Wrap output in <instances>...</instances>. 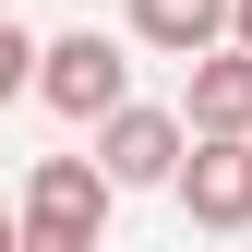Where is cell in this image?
<instances>
[{"mask_svg":"<svg viewBox=\"0 0 252 252\" xmlns=\"http://www.w3.org/2000/svg\"><path fill=\"white\" fill-rule=\"evenodd\" d=\"M36 96H48L60 120H108L120 96H132L120 36H96V24H84V36H48V48H36Z\"/></svg>","mask_w":252,"mask_h":252,"instance_id":"obj_1","label":"cell"},{"mask_svg":"<svg viewBox=\"0 0 252 252\" xmlns=\"http://www.w3.org/2000/svg\"><path fill=\"white\" fill-rule=\"evenodd\" d=\"M168 180L192 204V228H252V132H192Z\"/></svg>","mask_w":252,"mask_h":252,"instance_id":"obj_2","label":"cell"},{"mask_svg":"<svg viewBox=\"0 0 252 252\" xmlns=\"http://www.w3.org/2000/svg\"><path fill=\"white\" fill-rule=\"evenodd\" d=\"M180 144H192V132H180V108H132V96H120V108L96 120V168H108V192L168 180V168H180Z\"/></svg>","mask_w":252,"mask_h":252,"instance_id":"obj_3","label":"cell"},{"mask_svg":"<svg viewBox=\"0 0 252 252\" xmlns=\"http://www.w3.org/2000/svg\"><path fill=\"white\" fill-rule=\"evenodd\" d=\"M24 228L96 240V228H108V168H96V156H36V180H24Z\"/></svg>","mask_w":252,"mask_h":252,"instance_id":"obj_4","label":"cell"},{"mask_svg":"<svg viewBox=\"0 0 252 252\" xmlns=\"http://www.w3.org/2000/svg\"><path fill=\"white\" fill-rule=\"evenodd\" d=\"M180 132H252V48H192V96H180Z\"/></svg>","mask_w":252,"mask_h":252,"instance_id":"obj_5","label":"cell"},{"mask_svg":"<svg viewBox=\"0 0 252 252\" xmlns=\"http://www.w3.org/2000/svg\"><path fill=\"white\" fill-rule=\"evenodd\" d=\"M132 36L168 48V60H192V48L228 36V0H132Z\"/></svg>","mask_w":252,"mask_h":252,"instance_id":"obj_6","label":"cell"},{"mask_svg":"<svg viewBox=\"0 0 252 252\" xmlns=\"http://www.w3.org/2000/svg\"><path fill=\"white\" fill-rule=\"evenodd\" d=\"M12 96H36V36L0 12V108H12Z\"/></svg>","mask_w":252,"mask_h":252,"instance_id":"obj_7","label":"cell"},{"mask_svg":"<svg viewBox=\"0 0 252 252\" xmlns=\"http://www.w3.org/2000/svg\"><path fill=\"white\" fill-rule=\"evenodd\" d=\"M12 252H96V240H72V228H24Z\"/></svg>","mask_w":252,"mask_h":252,"instance_id":"obj_8","label":"cell"},{"mask_svg":"<svg viewBox=\"0 0 252 252\" xmlns=\"http://www.w3.org/2000/svg\"><path fill=\"white\" fill-rule=\"evenodd\" d=\"M228 48H252V0H228Z\"/></svg>","mask_w":252,"mask_h":252,"instance_id":"obj_9","label":"cell"},{"mask_svg":"<svg viewBox=\"0 0 252 252\" xmlns=\"http://www.w3.org/2000/svg\"><path fill=\"white\" fill-rule=\"evenodd\" d=\"M12 240H24V216H12V204H0V252H12Z\"/></svg>","mask_w":252,"mask_h":252,"instance_id":"obj_10","label":"cell"}]
</instances>
